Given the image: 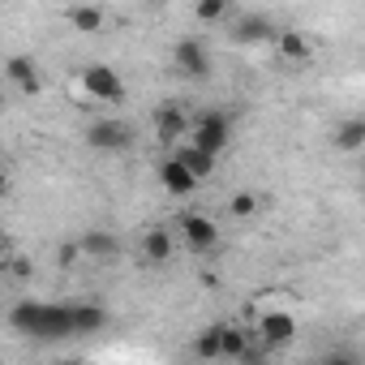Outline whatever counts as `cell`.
<instances>
[{
    "mask_svg": "<svg viewBox=\"0 0 365 365\" xmlns=\"http://www.w3.org/2000/svg\"><path fill=\"white\" fill-rule=\"evenodd\" d=\"M172 228H146V237H142V258L150 262V267H163V262H172Z\"/></svg>",
    "mask_w": 365,
    "mask_h": 365,
    "instance_id": "obj_12",
    "label": "cell"
},
{
    "mask_svg": "<svg viewBox=\"0 0 365 365\" xmlns=\"http://www.w3.org/2000/svg\"><path fill=\"white\" fill-rule=\"evenodd\" d=\"M224 356H228V361H245V356H250V335H245L241 327H228V322H224Z\"/></svg>",
    "mask_w": 365,
    "mask_h": 365,
    "instance_id": "obj_20",
    "label": "cell"
},
{
    "mask_svg": "<svg viewBox=\"0 0 365 365\" xmlns=\"http://www.w3.org/2000/svg\"><path fill=\"white\" fill-rule=\"evenodd\" d=\"M9 327L22 331V335H35V339H69V335H78L73 305H43L35 297L18 301L9 309Z\"/></svg>",
    "mask_w": 365,
    "mask_h": 365,
    "instance_id": "obj_1",
    "label": "cell"
},
{
    "mask_svg": "<svg viewBox=\"0 0 365 365\" xmlns=\"http://www.w3.org/2000/svg\"><path fill=\"white\" fill-rule=\"evenodd\" d=\"M69 26L78 35H95V31H103V9L99 5H73L69 9Z\"/></svg>",
    "mask_w": 365,
    "mask_h": 365,
    "instance_id": "obj_14",
    "label": "cell"
},
{
    "mask_svg": "<svg viewBox=\"0 0 365 365\" xmlns=\"http://www.w3.org/2000/svg\"><path fill=\"white\" fill-rule=\"evenodd\" d=\"M228 138H232V116H228V112L211 108V112H198V116H194V142H198L202 150L220 155V150L228 146Z\"/></svg>",
    "mask_w": 365,
    "mask_h": 365,
    "instance_id": "obj_2",
    "label": "cell"
},
{
    "mask_svg": "<svg viewBox=\"0 0 365 365\" xmlns=\"http://www.w3.org/2000/svg\"><path fill=\"white\" fill-rule=\"evenodd\" d=\"M275 26H271V18H262V14H250V18H241L237 26H232V39L237 43H275Z\"/></svg>",
    "mask_w": 365,
    "mask_h": 365,
    "instance_id": "obj_11",
    "label": "cell"
},
{
    "mask_svg": "<svg viewBox=\"0 0 365 365\" xmlns=\"http://www.w3.org/2000/svg\"><path fill=\"white\" fill-rule=\"evenodd\" d=\"M258 207H262V198H258L254 190H241V194H232V198H228V211H232L237 220H254V215H258Z\"/></svg>",
    "mask_w": 365,
    "mask_h": 365,
    "instance_id": "obj_21",
    "label": "cell"
},
{
    "mask_svg": "<svg viewBox=\"0 0 365 365\" xmlns=\"http://www.w3.org/2000/svg\"><path fill=\"white\" fill-rule=\"evenodd\" d=\"M82 250H86L91 258H116V254H120V241H116L112 232H86V237H82Z\"/></svg>",
    "mask_w": 365,
    "mask_h": 365,
    "instance_id": "obj_19",
    "label": "cell"
},
{
    "mask_svg": "<svg viewBox=\"0 0 365 365\" xmlns=\"http://www.w3.org/2000/svg\"><path fill=\"white\" fill-rule=\"evenodd\" d=\"M198 180H202V176H198V172H194L185 159H180L176 150H172V155L159 163V185H163L172 198H190V194L198 190Z\"/></svg>",
    "mask_w": 365,
    "mask_h": 365,
    "instance_id": "obj_5",
    "label": "cell"
},
{
    "mask_svg": "<svg viewBox=\"0 0 365 365\" xmlns=\"http://www.w3.org/2000/svg\"><path fill=\"white\" fill-rule=\"evenodd\" d=\"M5 78H9V86H14V91H22V95H39V91H43V73L35 69V61H31V56H9Z\"/></svg>",
    "mask_w": 365,
    "mask_h": 365,
    "instance_id": "obj_10",
    "label": "cell"
},
{
    "mask_svg": "<svg viewBox=\"0 0 365 365\" xmlns=\"http://www.w3.org/2000/svg\"><path fill=\"white\" fill-rule=\"evenodd\" d=\"M185 133H194V120L180 112L176 103H163L159 112H155V138L163 142V146H172V142H180Z\"/></svg>",
    "mask_w": 365,
    "mask_h": 365,
    "instance_id": "obj_9",
    "label": "cell"
},
{
    "mask_svg": "<svg viewBox=\"0 0 365 365\" xmlns=\"http://www.w3.org/2000/svg\"><path fill=\"white\" fill-rule=\"evenodd\" d=\"M82 254H86V250H82V241H73V245H61V250H56V267H73Z\"/></svg>",
    "mask_w": 365,
    "mask_h": 365,
    "instance_id": "obj_23",
    "label": "cell"
},
{
    "mask_svg": "<svg viewBox=\"0 0 365 365\" xmlns=\"http://www.w3.org/2000/svg\"><path fill=\"white\" fill-rule=\"evenodd\" d=\"M194 14H198V22H224L228 18V0H198Z\"/></svg>",
    "mask_w": 365,
    "mask_h": 365,
    "instance_id": "obj_22",
    "label": "cell"
},
{
    "mask_svg": "<svg viewBox=\"0 0 365 365\" xmlns=\"http://www.w3.org/2000/svg\"><path fill=\"white\" fill-rule=\"evenodd\" d=\"M258 335H262L267 348H284V344L297 339V318L288 309H271V314L258 318Z\"/></svg>",
    "mask_w": 365,
    "mask_h": 365,
    "instance_id": "obj_8",
    "label": "cell"
},
{
    "mask_svg": "<svg viewBox=\"0 0 365 365\" xmlns=\"http://www.w3.org/2000/svg\"><path fill=\"white\" fill-rule=\"evenodd\" d=\"M82 91L99 103H120L125 99V78L112 65H91V69H82Z\"/></svg>",
    "mask_w": 365,
    "mask_h": 365,
    "instance_id": "obj_4",
    "label": "cell"
},
{
    "mask_svg": "<svg viewBox=\"0 0 365 365\" xmlns=\"http://www.w3.org/2000/svg\"><path fill=\"white\" fill-rule=\"evenodd\" d=\"M73 322H78V335H95L108 327V309L99 305H73Z\"/></svg>",
    "mask_w": 365,
    "mask_h": 365,
    "instance_id": "obj_18",
    "label": "cell"
},
{
    "mask_svg": "<svg viewBox=\"0 0 365 365\" xmlns=\"http://www.w3.org/2000/svg\"><path fill=\"white\" fill-rule=\"evenodd\" d=\"M194 356H202V361L224 356V322H211V327L194 339Z\"/></svg>",
    "mask_w": 365,
    "mask_h": 365,
    "instance_id": "obj_15",
    "label": "cell"
},
{
    "mask_svg": "<svg viewBox=\"0 0 365 365\" xmlns=\"http://www.w3.org/2000/svg\"><path fill=\"white\" fill-rule=\"evenodd\" d=\"M172 69L190 82H202V78H211V56L198 39H176L172 43Z\"/></svg>",
    "mask_w": 365,
    "mask_h": 365,
    "instance_id": "obj_3",
    "label": "cell"
},
{
    "mask_svg": "<svg viewBox=\"0 0 365 365\" xmlns=\"http://www.w3.org/2000/svg\"><path fill=\"white\" fill-rule=\"evenodd\" d=\"M335 146L339 150H365V116H352L335 129Z\"/></svg>",
    "mask_w": 365,
    "mask_h": 365,
    "instance_id": "obj_16",
    "label": "cell"
},
{
    "mask_svg": "<svg viewBox=\"0 0 365 365\" xmlns=\"http://www.w3.org/2000/svg\"><path fill=\"white\" fill-rule=\"evenodd\" d=\"M275 52H279L284 61H292V65H305V61L314 56V43H309L301 31H279V35H275Z\"/></svg>",
    "mask_w": 365,
    "mask_h": 365,
    "instance_id": "obj_13",
    "label": "cell"
},
{
    "mask_svg": "<svg viewBox=\"0 0 365 365\" xmlns=\"http://www.w3.org/2000/svg\"><path fill=\"white\" fill-rule=\"evenodd\" d=\"M180 228V237H185V245L194 250V254H207V250H215L220 245V228H215V220L211 215H185V220H180L176 224Z\"/></svg>",
    "mask_w": 365,
    "mask_h": 365,
    "instance_id": "obj_7",
    "label": "cell"
},
{
    "mask_svg": "<svg viewBox=\"0 0 365 365\" xmlns=\"http://www.w3.org/2000/svg\"><path fill=\"white\" fill-rule=\"evenodd\" d=\"M129 142H133V133H129L125 120H95V125L86 129V146H91V150H103V155L129 150Z\"/></svg>",
    "mask_w": 365,
    "mask_h": 365,
    "instance_id": "obj_6",
    "label": "cell"
},
{
    "mask_svg": "<svg viewBox=\"0 0 365 365\" xmlns=\"http://www.w3.org/2000/svg\"><path fill=\"white\" fill-rule=\"evenodd\" d=\"M176 155H180V159H185V163H190V168H194V172H198L202 180H207V176H215V159H220V155H211V150H202L198 142H190V146H180Z\"/></svg>",
    "mask_w": 365,
    "mask_h": 365,
    "instance_id": "obj_17",
    "label": "cell"
}]
</instances>
